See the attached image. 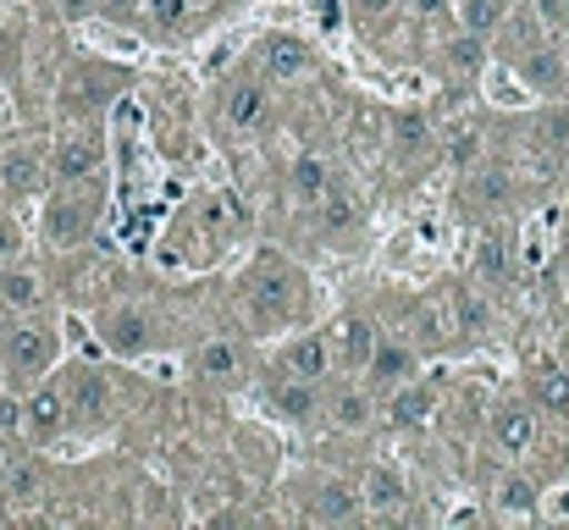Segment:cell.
Instances as JSON below:
<instances>
[{
	"label": "cell",
	"mask_w": 569,
	"mask_h": 530,
	"mask_svg": "<svg viewBox=\"0 0 569 530\" xmlns=\"http://www.w3.org/2000/svg\"><path fill=\"white\" fill-rule=\"evenodd\" d=\"M56 359H61V332L39 310L33 316H11L0 327V376L6 381L33 387V381H44L56 370Z\"/></svg>",
	"instance_id": "cell-1"
},
{
	"label": "cell",
	"mask_w": 569,
	"mask_h": 530,
	"mask_svg": "<svg viewBox=\"0 0 569 530\" xmlns=\"http://www.w3.org/2000/svg\"><path fill=\"white\" fill-rule=\"evenodd\" d=\"M243 304H249V316H254L260 327L288 321V316L305 304V282H299L293 260H288V254H260V260L249 266V277H243Z\"/></svg>",
	"instance_id": "cell-2"
},
{
	"label": "cell",
	"mask_w": 569,
	"mask_h": 530,
	"mask_svg": "<svg viewBox=\"0 0 569 530\" xmlns=\"http://www.w3.org/2000/svg\"><path fill=\"white\" fill-rule=\"evenodd\" d=\"M39 232H44L50 249H78V243H89V232H94V204L83 199V188H56V193H44Z\"/></svg>",
	"instance_id": "cell-3"
},
{
	"label": "cell",
	"mask_w": 569,
	"mask_h": 530,
	"mask_svg": "<svg viewBox=\"0 0 569 530\" xmlns=\"http://www.w3.org/2000/svg\"><path fill=\"white\" fill-rule=\"evenodd\" d=\"M94 332H100L106 349L122 353V359H144V353L161 343V321H156V310H144V304H111V310L94 321Z\"/></svg>",
	"instance_id": "cell-4"
},
{
	"label": "cell",
	"mask_w": 569,
	"mask_h": 530,
	"mask_svg": "<svg viewBox=\"0 0 569 530\" xmlns=\"http://www.w3.org/2000/svg\"><path fill=\"white\" fill-rule=\"evenodd\" d=\"M254 72L266 78V83H299V78H310L316 72V44L310 39H299V33H266L260 44H254Z\"/></svg>",
	"instance_id": "cell-5"
},
{
	"label": "cell",
	"mask_w": 569,
	"mask_h": 530,
	"mask_svg": "<svg viewBox=\"0 0 569 530\" xmlns=\"http://www.w3.org/2000/svg\"><path fill=\"white\" fill-rule=\"evenodd\" d=\"M72 426V398H67V381H33L28 398H22V431L33 442H61Z\"/></svg>",
	"instance_id": "cell-6"
},
{
	"label": "cell",
	"mask_w": 569,
	"mask_h": 530,
	"mask_svg": "<svg viewBox=\"0 0 569 530\" xmlns=\"http://www.w3.org/2000/svg\"><path fill=\"white\" fill-rule=\"evenodd\" d=\"M321 381H305V376H271L266 387H260V409L271 414V420H282V426H310L316 414H321Z\"/></svg>",
	"instance_id": "cell-7"
},
{
	"label": "cell",
	"mask_w": 569,
	"mask_h": 530,
	"mask_svg": "<svg viewBox=\"0 0 569 530\" xmlns=\"http://www.w3.org/2000/svg\"><path fill=\"white\" fill-rule=\"evenodd\" d=\"M487 437H492V453H498V459H509V464H520V459H531V448H537V437H542V420H537V403H526V398H515V403H503V409H492V426H487Z\"/></svg>",
	"instance_id": "cell-8"
},
{
	"label": "cell",
	"mask_w": 569,
	"mask_h": 530,
	"mask_svg": "<svg viewBox=\"0 0 569 530\" xmlns=\"http://www.w3.org/2000/svg\"><path fill=\"white\" fill-rule=\"evenodd\" d=\"M277 359H282L288 376H305V381H321V387L343 370V364H338V349H332V332H299V338L282 343Z\"/></svg>",
	"instance_id": "cell-9"
},
{
	"label": "cell",
	"mask_w": 569,
	"mask_h": 530,
	"mask_svg": "<svg viewBox=\"0 0 569 530\" xmlns=\"http://www.w3.org/2000/svg\"><path fill=\"white\" fill-rule=\"evenodd\" d=\"M50 188V156H39L33 144H11L0 150V193L6 199H28Z\"/></svg>",
	"instance_id": "cell-10"
},
{
	"label": "cell",
	"mask_w": 569,
	"mask_h": 530,
	"mask_svg": "<svg viewBox=\"0 0 569 530\" xmlns=\"http://www.w3.org/2000/svg\"><path fill=\"white\" fill-rule=\"evenodd\" d=\"M216 111H221V122H227L232 133H254V128L266 122V111H271V100H266V78H238V83H221Z\"/></svg>",
	"instance_id": "cell-11"
},
{
	"label": "cell",
	"mask_w": 569,
	"mask_h": 530,
	"mask_svg": "<svg viewBox=\"0 0 569 530\" xmlns=\"http://www.w3.org/2000/svg\"><path fill=\"white\" fill-rule=\"evenodd\" d=\"M193 376L210 381V387H238L249 376V349L238 338H204L193 349Z\"/></svg>",
	"instance_id": "cell-12"
},
{
	"label": "cell",
	"mask_w": 569,
	"mask_h": 530,
	"mask_svg": "<svg viewBox=\"0 0 569 530\" xmlns=\"http://www.w3.org/2000/svg\"><path fill=\"white\" fill-rule=\"evenodd\" d=\"M94 177H100V144L94 139H83V133L56 139V150H50V182L56 188H89Z\"/></svg>",
	"instance_id": "cell-13"
},
{
	"label": "cell",
	"mask_w": 569,
	"mask_h": 530,
	"mask_svg": "<svg viewBox=\"0 0 569 530\" xmlns=\"http://www.w3.org/2000/svg\"><path fill=\"white\" fill-rule=\"evenodd\" d=\"M67 398H72V426H100L111 414V376L100 364H78L67 376Z\"/></svg>",
	"instance_id": "cell-14"
},
{
	"label": "cell",
	"mask_w": 569,
	"mask_h": 530,
	"mask_svg": "<svg viewBox=\"0 0 569 530\" xmlns=\"http://www.w3.org/2000/svg\"><path fill=\"white\" fill-rule=\"evenodd\" d=\"M332 349H338V364L349 370V376H366V364L377 359L381 349V327L371 321V316H343L338 327H332Z\"/></svg>",
	"instance_id": "cell-15"
},
{
	"label": "cell",
	"mask_w": 569,
	"mask_h": 530,
	"mask_svg": "<svg viewBox=\"0 0 569 530\" xmlns=\"http://www.w3.org/2000/svg\"><path fill=\"white\" fill-rule=\"evenodd\" d=\"M305 514L310 520H321V526H349V520H360L366 514V498H360V487H349V481H316V492H310V503H305Z\"/></svg>",
	"instance_id": "cell-16"
},
{
	"label": "cell",
	"mask_w": 569,
	"mask_h": 530,
	"mask_svg": "<svg viewBox=\"0 0 569 530\" xmlns=\"http://www.w3.org/2000/svg\"><path fill=\"white\" fill-rule=\"evenodd\" d=\"M33 310H44V277L22 260L0 266V316L11 321V316H33Z\"/></svg>",
	"instance_id": "cell-17"
},
{
	"label": "cell",
	"mask_w": 569,
	"mask_h": 530,
	"mask_svg": "<svg viewBox=\"0 0 569 530\" xmlns=\"http://www.w3.org/2000/svg\"><path fill=\"white\" fill-rule=\"evenodd\" d=\"M327 414L338 431H366L377 420V387L371 381H338L327 398Z\"/></svg>",
	"instance_id": "cell-18"
},
{
	"label": "cell",
	"mask_w": 569,
	"mask_h": 530,
	"mask_svg": "<svg viewBox=\"0 0 569 530\" xmlns=\"http://www.w3.org/2000/svg\"><path fill=\"white\" fill-rule=\"evenodd\" d=\"M360 498H366V514H403L409 509V481L392 464H366Z\"/></svg>",
	"instance_id": "cell-19"
},
{
	"label": "cell",
	"mask_w": 569,
	"mask_h": 530,
	"mask_svg": "<svg viewBox=\"0 0 569 530\" xmlns=\"http://www.w3.org/2000/svg\"><path fill=\"white\" fill-rule=\"evenodd\" d=\"M332 188H338V177H332V167H327L321 156H299V161L288 167V193H293L299 210H321Z\"/></svg>",
	"instance_id": "cell-20"
},
{
	"label": "cell",
	"mask_w": 569,
	"mask_h": 530,
	"mask_svg": "<svg viewBox=\"0 0 569 530\" xmlns=\"http://www.w3.org/2000/svg\"><path fill=\"white\" fill-rule=\"evenodd\" d=\"M415 370H420V359L409 343H392V338H381L377 359L366 364V381L377 387V392H398L403 381H415Z\"/></svg>",
	"instance_id": "cell-21"
},
{
	"label": "cell",
	"mask_w": 569,
	"mask_h": 530,
	"mask_svg": "<svg viewBox=\"0 0 569 530\" xmlns=\"http://www.w3.org/2000/svg\"><path fill=\"white\" fill-rule=\"evenodd\" d=\"M431 409H437V387H426V381H403L392 398H387V426H426L431 420Z\"/></svg>",
	"instance_id": "cell-22"
},
{
	"label": "cell",
	"mask_w": 569,
	"mask_h": 530,
	"mask_svg": "<svg viewBox=\"0 0 569 530\" xmlns=\"http://www.w3.org/2000/svg\"><path fill=\"white\" fill-rule=\"evenodd\" d=\"M520 72H526V83H531V89H548V94H559V89L569 83L565 56H559L553 44H531V50L520 56Z\"/></svg>",
	"instance_id": "cell-23"
},
{
	"label": "cell",
	"mask_w": 569,
	"mask_h": 530,
	"mask_svg": "<svg viewBox=\"0 0 569 530\" xmlns=\"http://www.w3.org/2000/svg\"><path fill=\"white\" fill-rule=\"evenodd\" d=\"M492 509H498V514H537V509H542V487L515 470V476H503V481L492 487Z\"/></svg>",
	"instance_id": "cell-24"
},
{
	"label": "cell",
	"mask_w": 569,
	"mask_h": 530,
	"mask_svg": "<svg viewBox=\"0 0 569 530\" xmlns=\"http://www.w3.org/2000/svg\"><path fill=\"white\" fill-rule=\"evenodd\" d=\"M0 492H6V503H33V498L44 492V464H33V459H6Z\"/></svg>",
	"instance_id": "cell-25"
},
{
	"label": "cell",
	"mask_w": 569,
	"mask_h": 530,
	"mask_svg": "<svg viewBox=\"0 0 569 530\" xmlns=\"http://www.w3.org/2000/svg\"><path fill=\"white\" fill-rule=\"evenodd\" d=\"M531 398L542 403V414H569V370L565 364H537V370H531Z\"/></svg>",
	"instance_id": "cell-26"
},
{
	"label": "cell",
	"mask_w": 569,
	"mask_h": 530,
	"mask_svg": "<svg viewBox=\"0 0 569 530\" xmlns=\"http://www.w3.org/2000/svg\"><path fill=\"white\" fill-rule=\"evenodd\" d=\"M453 11H459V28H470L481 39H492L509 22V0H453Z\"/></svg>",
	"instance_id": "cell-27"
},
{
	"label": "cell",
	"mask_w": 569,
	"mask_h": 530,
	"mask_svg": "<svg viewBox=\"0 0 569 530\" xmlns=\"http://www.w3.org/2000/svg\"><path fill=\"white\" fill-rule=\"evenodd\" d=\"M481 67H487V39L470 33V28H459V39H448V72L470 78V72H481Z\"/></svg>",
	"instance_id": "cell-28"
},
{
	"label": "cell",
	"mask_w": 569,
	"mask_h": 530,
	"mask_svg": "<svg viewBox=\"0 0 569 530\" xmlns=\"http://www.w3.org/2000/svg\"><path fill=\"white\" fill-rule=\"evenodd\" d=\"M316 216H321V227H327V232H349V227L360 221V210H355V199H349L343 188H332V193H327V204H321Z\"/></svg>",
	"instance_id": "cell-29"
},
{
	"label": "cell",
	"mask_w": 569,
	"mask_h": 530,
	"mask_svg": "<svg viewBox=\"0 0 569 530\" xmlns=\"http://www.w3.org/2000/svg\"><path fill=\"white\" fill-rule=\"evenodd\" d=\"M476 271H481L487 282L509 271V249H503V238H492V232H487V238L476 243Z\"/></svg>",
	"instance_id": "cell-30"
},
{
	"label": "cell",
	"mask_w": 569,
	"mask_h": 530,
	"mask_svg": "<svg viewBox=\"0 0 569 530\" xmlns=\"http://www.w3.org/2000/svg\"><path fill=\"white\" fill-rule=\"evenodd\" d=\"M189 11H193V0H144V17H150L156 28H167V33H172V28H183V17H189Z\"/></svg>",
	"instance_id": "cell-31"
},
{
	"label": "cell",
	"mask_w": 569,
	"mask_h": 530,
	"mask_svg": "<svg viewBox=\"0 0 569 530\" xmlns=\"http://www.w3.org/2000/svg\"><path fill=\"white\" fill-rule=\"evenodd\" d=\"M470 188H476V199H481L487 210H492V204H509V177L503 172H476Z\"/></svg>",
	"instance_id": "cell-32"
},
{
	"label": "cell",
	"mask_w": 569,
	"mask_h": 530,
	"mask_svg": "<svg viewBox=\"0 0 569 530\" xmlns=\"http://www.w3.org/2000/svg\"><path fill=\"white\" fill-rule=\"evenodd\" d=\"M22 260V221L11 210H0V266Z\"/></svg>",
	"instance_id": "cell-33"
},
{
	"label": "cell",
	"mask_w": 569,
	"mask_h": 530,
	"mask_svg": "<svg viewBox=\"0 0 569 530\" xmlns=\"http://www.w3.org/2000/svg\"><path fill=\"white\" fill-rule=\"evenodd\" d=\"M398 6H403V0H349L355 22H387V17H392Z\"/></svg>",
	"instance_id": "cell-34"
},
{
	"label": "cell",
	"mask_w": 569,
	"mask_h": 530,
	"mask_svg": "<svg viewBox=\"0 0 569 530\" xmlns=\"http://www.w3.org/2000/svg\"><path fill=\"white\" fill-rule=\"evenodd\" d=\"M448 156H453V167H476V156H481L476 128H459V144H448Z\"/></svg>",
	"instance_id": "cell-35"
},
{
	"label": "cell",
	"mask_w": 569,
	"mask_h": 530,
	"mask_svg": "<svg viewBox=\"0 0 569 530\" xmlns=\"http://www.w3.org/2000/svg\"><path fill=\"white\" fill-rule=\"evenodd\" d=\"M531 11H537V22H548V28L569 22V0H531Z\"/></svg>",
	"instance_id": "cell-36"
},
{
	"label": "cell",
	"mask_w": 569,
	"mask_h": 530,
	"mask_svg": "<svg viewBox=\"0 0 569 530\" xmlns=\"http://www.w3.org/2000/svg\"><path fill=\"white\" fill-rule=\"evenodd\" d=\"M100 6H106V0H56V11H61L67 22H83V17H100Z\"/></svg>",
	"instance_id": "cell-37"
},
{
	"label": "cell",
	"mask_w": 569,
	"mask_h": 530,
	"mask_svg": "<svg viewBox=\"0 0 569 530\" xmlns=\"http://www.w3.org/2000/svg\"><path fill=\"white\" fill-rule=\"evenodd\" d=\"M403 6H409L415 17H426V22H431V17H442V11H453V0H403Z\"/></svg>",
	"instance_id": "cell-38"
},
{
	"label": "cell",
	"mask_w": 569,
	"mask_h": 530,
	"mask_svg": "<svg viewBox=\"0 0 569 530\" xmlns=\"http://www.w3.org/2000/svg\"><path fill=\"white\" fill-rule=\"evenodd\" d=\"M139 6H144V0H106V6H100V17H122V22H128Z\"/></svg>",
	"instance_id": "cell-39"
},
{
	"label": "cell",
	"mask_w": 569,
	"mask_h": 530,
	"mask_svg": "<svg viewBox=\"0 0 569 530\" xmlns=\"http://www.w3.org/2000/svg\"><path fill=\"white\" fill-rule=\"evenodd\" d=\"M193 6H199V11H210V6H221V0H193Z\"/></svg>",
	"instance_id": "cell-40"
},
{
	"label": "cell",
	"mask_w": 569,
	"mask_h": 530,
	"mask_svg": "<svg viewBox=\"0 0 569 530\" xmlns=\"http://www.w3.org/2000/svg\"><path fill=\"white\" fill-rule=\"evenodd\" d=\"M565 293H569V282H565Z\"/></svg>",
	"instance_id": "cell-41"
}]
</instances>
